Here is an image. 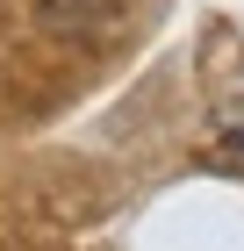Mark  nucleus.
I'll return each mask as SVG.
<instances>
[{
    "mask_svg": "<svg viewBox=\"0 0 244 251\" xmlns=\"http://www.w3.org/2000/svg\"><path fill=\"white\" fill-rule=\"evenodd\" d=\"M36 22L51 36L94 43V36H115V29L130 22V0H36Z\"/></svg>",
    "mask_w": 244,
    "mask_h": 251,
    "instance_id": "1",
    "label": "nucleus"
}]
</instances>
